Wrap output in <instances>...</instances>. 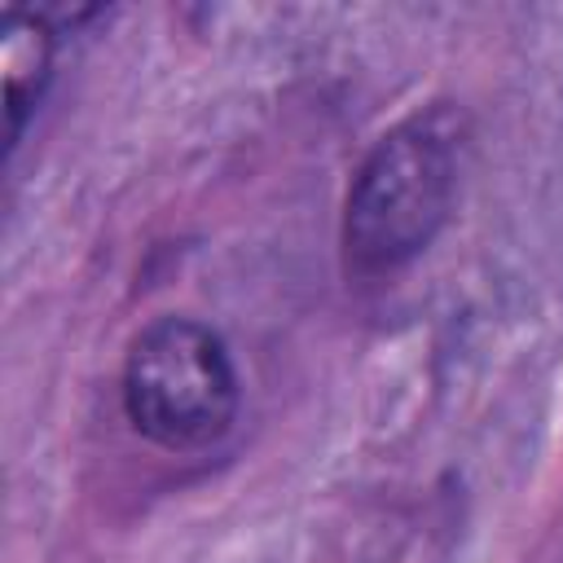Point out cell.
Masks as SVG:
<instances>
[{"label":"cell","mask_w":563,"mask_h":563,"mask_svg":"<svg viewBox=\"0 0 563 563\" xmlns=\"http://www.w3.org/2000/svg\"><path fill=\"white\" fill-rule=\"evenodd\" d=\"M462 145L453 106L413 110L369 145L343 198L347 273H396L435 242L457 198Z\"/></svg>","instance_id":"1"},{"label":"cell","mask_w":563,"mask_h":563,"mask_svg":"<svg viewBox=\"0 0 563 563\" xmlns=\"http://www.w3.org/2000/svg\"><path fill=\"white\" fill-rule=\"evenodd\" d=\"M53 44H57V35H53V22L44 13H26V9L4 13L0 70H4V123H9L4 145H9V154L18 150L22 128L53 79Z\"/></svg>","instance_id":"3"},{"label":"cell","mask_w":563,"mask_h":563,"mask_svg":"<svg viewBox=\"0 0 563 563\" xmlns=\"http://www.w3.org/2000/svg\"><path fill=\"white\" fill-rule=\"evenodd\" d=\"M123 413L167 453H194L229 435L238 369L224 339L194 317H154L123 356Z\"/></svg>","instance_id":"2"}]
</instances>
